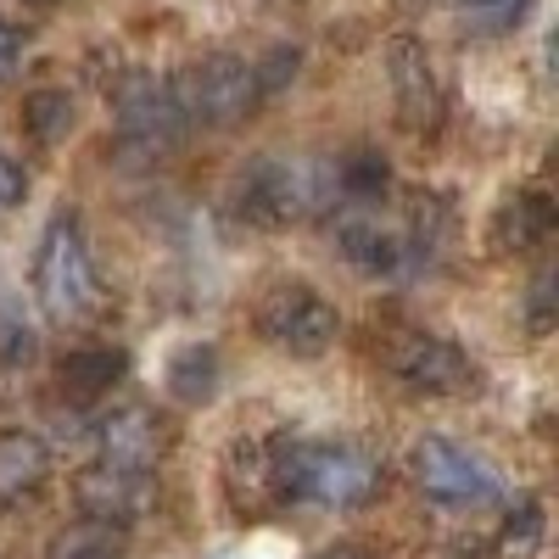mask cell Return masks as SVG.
I'll use <instances>...</instances> for the list:
<instances>
[{
  "label": "cell",
  "mask_w": 559,
  "mask_h": 559,
  "mask_svg": "<svg viewBox=\"0 0 559 559\" xmlns=\"http://www.w3.org/2000/svg\"><path fill=\"white\" fill-rule=\"evenodd\" d=\"M336 168L313 163V157H274L252 163L241 174V213L263 229L297 224V218H324L336 202Z\"/></svg>",
  "instance_id": "obj_1"
},
{
  "label": "cell",
  "mask_w": 559,
  "mask_h": 559,
  "mask_svg": "<svg viewBox=\"0 0 559 559\" xmlns=\"http://www.w3.org/2000/svg\"><path fill=\"white\" fill-rule=\"evenodd\" d=\"M34 297L57 324H79L96 308V263H90L84 229L73 213H57L39 236V258H34Z\"/></svg>",
  "instance_id": "obj_2"
},
{
  "label": "cell",
  "mask_w": 559,
  "mask_h": 559,
  "mask_svg": "<svg viewBox=\"0 0 559 559\" xmlns=\"http://www.w3.org/2000/svg\"><path fill=\"white\" fill-rule=\"evenodd\" d=\"M258 331L280 347V353H297V358H319L324 347L336 342L342 331V313L324 302L313 286H297V280H280V286L263 292L258 302Z\"/></svg>",
  "instance_id": "obj_3"
},
{
  "label": "cell",
  "mask_w": 559,
  "mask_h": 559,
  "mask_svg": "<svg viewBox=\"0 0 559 559\" xmlns=\"http://www.w3.org/2000/svg\"><path fill=\"white\" fill-rule=\"evenodd\" d=\"M258 96H263V90H258L252 62L229 57V51L191 62V68L179 73V84H174L179 112L185 118H202V123H241L258 107Z\"/></svg>",
  "instance_id": "obj_4"
},
{
  "label": "cell",
  "mask_w": 559,
  "mask_h": 559,
  "mask_svg": "<svg viewBox=\"0 0 559 559\" xmlns=\"http://www.w3.org/2000/svg\"><path fill=\"white\" fill-rule=\"evenodd\" d=\"M107 102H112L118 134L129 140L134 152H146V157L174 152L179 134H185V123H191V118L179 112V102H174V84H163V79H152V73H129Z\"/></svg>",
  "instance_id": "obj_5"
},
{
  "label": "cell",
  "mask_w": 559,
  "mask_h": 559,
  "mask_svg": "<svg viewBox=\"0 0 559 559\" xmlns=\"http://www.w3.org/2000/svg\"><path fill=\"white\" fill-rule=\"evenodd\" d=\"M408 464H414L419 492L437 498V503L464 509V503L498 498V476L487 471V459H476L471 448H459V442H448V437H419L414 453H408Z\"/></svg>",
  "instance_id": "obj_6"
},
{
  "label": "cell",
  "mask_w": 559,
  "mask_h": 559,
  "mask_svg": "<svg viewBox=\"0 0 559 559\" xmlns=\"http://www.w3.org/2000/svg\"><path fill=\"white\" fill-rule=\"evenodd\" d=\"M381 358H386V369H392L408 392H426V397H448V392H464V386L476 381L471 358H464L453 342L426 336V331H397V336H386Z\"/></svg>",
  "instance_id": "obj_7"
},
{
  "label": "cell",
  "mask_w": 559,
  "mask_h": 559,
  "mask_svg": "<svg viewBox=\"0 0 559 559\" xmlns=\"http://www.w3.org/2000/svg\"><path fill=\"white\" fill-rule=\"evenodd\" d=\"M386 79H392V96H397V123L408 134H437L442 129V90H437L426 45L414 34L386 39Z\"/></svg>",
  "instance_id": "obj_8"
},
{
  "label": "cell",
  "mask_w": 559,
  "mask_h": 559,
  "mask_svg": "<svg viewBox=\"0 0 559 559\" xmlns=\"http://www.w3.org/2000/svg\"><path fill=\"white\" fill-rule=\"evenodd\" d=\"M73 498L90 521L129 526L152 509V471H118V464H90L73 481Z\"/></svg>",
  "instance_id": "obj_9"
},
{
  "label": "cell",
  "mask_w": 559,
  "mask_h": 559,
  "mask_svg": "<svg viewBox=\"0 0 559 559\" xmlns=\"http://www.w3.org/2000/svg\"><path fill=\"white\" fill-rule=\"evenodd\" d=\"M96 448H102V464H118V471H152L163 459V426L152 408H118L102 419L96 431Z\"/></svg>",
  "instance_id": "obj_10"
},
{
  "label": "cell",
  "mask_w": 559,
  "mask_h": 559,
  "mask_svg": "<svg viewBox=\"0 0 559 559\" xmlns=\"http://www.w3.org/2000/svg\"><path fill=\"white\" fill-rule=\"evenodd\" d=\"M336 252H342L358 274H369V280H397V274H408V247H403V236H392V229L369 224V218L336 224Z\"/></svg>",
  "instance_id": "obj_11"
},
{
  "label": "cell",
  "mask_w": 559,
  "mask_h": 559,
  "mask_svg": "<svg viewBox=\"0 0 559 559\" xmlns=\"http://www.w3.org/2000/svg\"><path fill=\"white\" fill-rule=\"evenodd\" d=\"M224 487H229V503L241 515H263V509L280 503V487H274V464H269V442H236L224 459Z\"/></svg>",
  "instance_id": "obj_12"
},
{
  "label": "cell",
  "mask_w": 559,
  "mask_h": 559,
  "mask_svg": "<svg viewBox=\"0 0 559 559\" xmlns=\"http://www.w3.org/2000/svg\"><path fill=\"white\" fill-rule=\"evenodd\" d=\"M554 229V202L543 191H515L492 213V247L498 252H532Z\"/></svg>",
  "instance_id": "obj_13"
},
{
  "label": "cell",
  "mask_w": 559,
  "mask_h": 559,
  "mask_svg": "<svg viewBox=\"0 0 559 559\" xmlns=\"http://www.w3.org/2000/svg\"><path fill=\"white\" fill-rule=\"evenodd\" d=\"M123 369H129V358H123L118 347H79V353L62 358L57 386H62L73 403H96V397H107V392L123 381Z\"/></svg>",
  "instance_id": "obj_14"
},
{
  "label": "cell",
  "mask_w": 559,
  "mask_h": 559,
  "mask_svg": "<svg viewBox=\"0 0 559 559\" xmlns=\"http://www.w3.org/2000/svg\"><path fill=\"white\" fill-rule=\"evenodd\" d=\"M45 476H51V448L34 431H0V503L34 492Z\"/></svg>",
  "instance_id": "obj_15"
},
{
  "label": "cell",
  "mask_w": 559,
  "mask_h": 559,
  "mask_svg": "<svg viewBox=\"0 0 559 559\" xmlns=\"http://www.w3.org/2000/svg\"><path fill=\"white\" fill-rule=\"evenodd\" d=\"M45 559H123V526L107 521H73L45 543Z\"/></svg>",
  "instance_id": "obj_16"
},
{
  "label": "cell",
  "mask_w": 559,
  "mask_h": 559,
  "mask_svg": "<svg viewBox=\"0 0 559 559\" xmlns=\"http://www.w3.org/2000/svg\"><path fill=\"white\" fill-rule=\"evenodd\" d=\"M168 392L179 403H207L218 392V353L207 342H191V347H179L174 364H168Z\"/></svg>",
  "instance_id": "obj_17"
},
{
  "label": "cell",
  "mask_w": 559,
  "mask_h": 559,
  "mask_svg": "<svg viewBox=\"0 0 559 559\" xmlns=\"http://www.w3.org/2000/svg\"><path fill=\"white\" fill-rule=\"evenodd\" d=\"M23 129L39 140V146L68 140V129H73V96H68V90H34V96L23 102Z\"/></svg>",
  "instance_id": "obj_18"
},
{
  "label": "cell",
  "mask_w": 559,
  "mask_h": 559,
  "mask_svg": "<svg viewBox=\"0 0 559 559\" xmlns=\"http://www.w3.org/2000/svg\"><path fill=\"white\" fill-rule=\"evenodd\" d=\"M386 179H392V168H386L381 152H353L336 168V191L342 197H358V202H381L386 197Z\"/></svg>",
  "instance_id": "obj_19"
},
{
  "label": "cell",
  "mask_w": 559,
  "mask_h": 559,
  "mask_svg": "<svg viewBox=\"0 0 559 559\" xmlns=\"http://www.w3.org/2000/svg\"><path fill=\"white\" fill-rule=\"evenodd\" d=\"M532 7L537 0H464V23L481 28V34H503V28H515Z\"/></svg>",
  "instance_id": "obj_20"
},
{
  "label": "cell",
  "mask_w": 559,
  "mask_h": 559,
  "mask_svg": "<svg viewBox=\"0 0 559 559\" xmlns=\"http://www.w3.org/2000/svg\"><path fill=\"white\" fill-rule=\"evenodd\" d=\"M28 358H34V324H28L12 302H0V364L23 369Z\"/></svg>",
  "instance_id": "obj_21"
},
{
  "label": "cell",
  "mask_w": 559,
  "mask_h": 559,
  "mask_svg": "<svg viewBox=\"0 0 559 559\" xmlns=\"http://www.w3.org/2000/svg\"><path fill=\"white\" fill-rule=\"evenodd\" d=\"M537 537H543V509L537 503H521L515 515L503 521V554L509 559H526L537 548Z\"/></svg>",
  "instance_id": "obj_22"
},
{
  "label": "cell",
  "mask_w": 559,
  "mask_h": 559,
  "mask_svg": "<svg viewBox=\"0 0 559 559\" xmlns=\"http://www.w3.org/2000/svg\"><path fill=\"white\" fill-rule=\"evenodd\" d=\"M297 68H302V51H297V45H274V51H269L252 73H258V90H263V96H274V90L286 84V79H297Z\"/></svg>",
  "instance_id": "obj_23"
},
{
  "label": "cell",
  "mask_w": 559,
  "mask_h": 559,
  "mask_svg": "<svg viewBox=\"0 0 559 559\" xmlns=\"http://www.w3.org/2000/svg\"><path fill=\"white\" fill-rule=\"evenodd\" d=\"M554 292H559V274L543 269L537 286H532V331H548V324H554Z\"/></svg>",
  "instance_id": "obj_24"
},
{
  "label": "cell",
  "mask_w": 559,
  "mask_h": 559,
  "mask_svg": "<svg viewBox=\"0 0 559 559\" xmlns=\"http://www.w3.org/2000/svg\"><path fill=\"white\" fill-rule=\"evenodd\" d=\"M17 57H23V39L12 23H0V79H12L17 73Z\"/></svg>",
  "instance_id": "obj_25"
},
{
  "label": "cell",
  "mask_w": 559,
  "mask_h": 559,
  "mask_svg": "<svg viewBox=\"0 0 559 559\" xmlns=\"http://www.w3.org/2000/svg\"><path fill=\"white\" fill-rule=\"evenodd\" d=\"M17 197H23V168L0 152V207H12Z\"/></svg>",
  "instance_id": "obj_26"
},
{
  "label": "cell",
  "mask_w": 559,
  "mask_h": 559,
  "mask_svg": "<svg viewBox=\"0 0 559 559\" xmlns=\"http://www.w3.org/2000/svg\"><path fill=\"white\" fill-rule=\"evenodd\" d=\"M319 559H369L364 548H331V554H319Z\"/></svg>",
  "instance_id": "obj_27"
}]
</instances>
